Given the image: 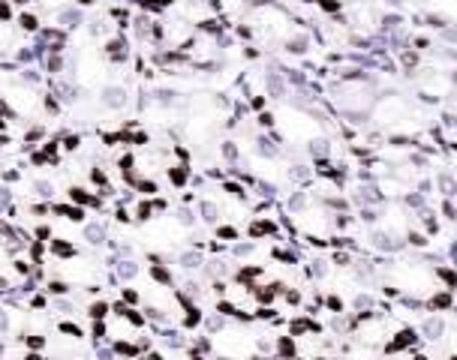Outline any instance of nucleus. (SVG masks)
Returning <instances> with one entry per match:
<instances>
[{
	"label": "nucleus",
	"instance_id": "obj_1",
	"mask_svg": "<svg viewBox=\"0 0 457 360\" xmlns=\"http://www.w3.org/2000/svg\"><path fill=\"white\" fill-rule=\"evenodd\" d=\"M373 124L379 129H386V133H395V135H410L415 129V120H419V114L410 102L403 100V96H382V100L373 102Z\"/></svg>",
	"mask_w": 457,
	"mask_h": 360
},
{
	"label": "nucleus",
	"instance_id": "obj_2",
	"mask_svg": "<svg viewBox=\"0 0 457 360\" xmlns=\"http://www.w3.org/2000/svg\"><path fill=\"white\" fill-rule=\"evenodd\" d=\"M70 201L79 204V208H100V199L87 190H81V186H70Z\"/></svg>",
	"mask_w": 457,
	"mask_h": 360
},
{
	"label": "nucleus",
	"instance_id": "obj_3",
	"mask_svg": "<svg viewBox=\"0 0 457 360\" xmlns=\"http://www.w3.org/2000/svg\"><path fill=\"white\" fill-rule=\"evenodd\" d=\"M52 210L54 214H61L63 219H70V223H85V217H87L85 208H79V204H72V201L70 204H54Z\"/></svg>",
	"mask_w": 457,
	"mask_h": 360
},
{
	"label": "nucleus",
	"instance_id": "obj_4",
	"mask_svg": "<svg viewBox=\"0 0 457 360\" xmlns=\"http://www.w3.org/2000/svg\"><path fill=\"white\" fill-rule=\"evenodd\" d=\"M48 250H52V256L57 258H76V247H72L70 241H63V237H52Z\"/></svg>",
	"mask_w": 457,
	"mask_h": 360
},
{
	"label": "nucleus",
	"instance_id": "obj_5",
	"mask_svg": "<svg viewBox=\"0 0 457 360\" xmlns=\"http://www.w3.org/2000/svg\"><path fill=\"white\" fill-rule=\"evenodd\" d=\"M169 180L175 186H184L187 180H190V168H187V166H171L169 168Z\"/></svg>",
	"mask_w": 457,
	"mask_h": 360
},
{
	"label": "nucleus",
	"instance_id": "obj_6",
	"mask_svg": "<svg viewBox=\"0 0 457 360\" xmlns=\"http://www.w3.org/2000/svg\"><path fill=\"white\" fill-rule=\"evenodd\" d=\"M19 28L28 30V34H37V30H39V19H37V15H30V12H21L19 15Z\"/></svg>",
	"mask_w": 457,
	"mask_h": 360
},
{
	"label": "nucleus",
	"instance_id": "obj_7",
	"mask_svg": "<svg viewBox=\"0 0 457 360\" xmlns=\"http://www.w3.org/2000/svg\"><path fill=\"white\" fill-rule=\"evenodd\" d=\"M217 237H220V241H238V228H235V225H220Z\"/></svg>",
	"mask_w": 457,
	"mask_h": 360
},
{
	"label": "nucleus",
	"instance_id": "obj_8",
	"mask_svg": "<svg viewBox=\"0 0 457 360\" xmlns=\"http://www.w3.org/2000/svg\"><path fill=\"white\" fill-rule=\"evenodd\" d=\"M79 144H81V138H79V135H67V138H63V151H67V153L79 151Z\"/></svg>",
	"mask_w": 457,
	"mask_h": 360
},
{
	"label": "nucleus",
	"instance_id": "obj_9",
	"mask_svg": "<svg viewBox=\"0 0 457 360\" xmlns=\"http://www.w3.org/2000/svg\"><path fill=\"white\" fill-rule=\"evenodd\" d=\"M12 265H15V274H19V276H28V274H30V261H24V258H15Z\"/></svg>",
	"mask_w": 457,
	"mask_h": 360
},
{
	"label": "nucleus",
	"instance_id": "obj_10",
	"mask_svg": "<svg viewBox=\"0 0 457 360\" xmlns=\"http://www.w3.org/2000/svg\"><path fill=\"white\" fill-rule=\"evenodd\" d=\"M320 6H322L325 12H337L340 10V0H322Z\"/></svg>",
	"mask_w": 457,
	"mask_h": 360
},
{
	"label": "nucleus",
	"instance_id": "obj_11",
	"mask_svg": "<svg viewBox=\"0 0 457 360\" xmlns=\"http://www.w3.org/2000/svg\"><path fill=\"white\" fill-rule=\"evenodd\" d=\"M12 19V10L10 4H0V21H10Z\"/></svg>",
	"mask_w": 457,
	"mask_h": 360
},
{
	"label": "nucleus",
	"instance_id": "obj_12",
	"mask_svg": "<svg viewBox=\"0 0 457 360\" xmlns=\"http://www.w3.org/2000/svg\"><path fill=\"white\" fill-rule=\"evenodd\" d=\"M391 360H428L424 355H406V351H400V355H395Z\"/></svg>",
	"mask_w": 457,
	"mask_h": 360
},
{
	"label": "nucleus",
	"instance_id": "obj_13",
	"mask_svg": "<svg viewBox=\"0 0 457 360\" xmlns=\"http://www.w3.org/2000/svg\"><path fill=\"white\" fill-rule=\"evenodd\" d=\"M79 4H81V6H91V4H94V0H79Z\"/></svg>",
	"mask_w": 457,
	"mask_h": 360
},
{
	"label": "nucleus",
	"instance_id": "obj_14",
	"mask_svg": "<svg viewBox=\"0 0 457 360\" xmlns=\"http://www.w3.org/2000/svg\"><path fill=\"white\" fill-rule=\"evenodd\" d=\"M15 4H19V6H24V4H28V0H15Z\"/></svg>",
	"mask_w": 457,
	"mask_h": 360
},
{
	"label": "nucleus",
	"instance_id": "obj_15",
	"mask_svg": "<svg viewBox=\"0 0 457 360\" xmlns=\"http://www.w3.org/2000/svg\"><path fill=\"white\" fill-rule=\"evenodd\" d=\"M262 360H268V357H262Z\"/></svg>",
	"mask_w": 457,
	"mask_h": 360
}]
</instances>
